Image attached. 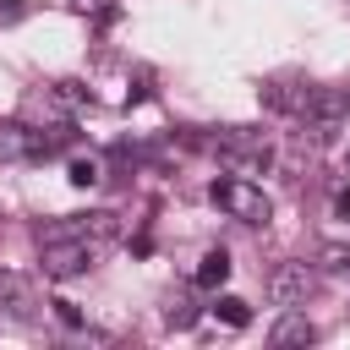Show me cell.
Returning a JSON list of instances; mask_svg holds the SVG:
<instances>
[{
	"label": "cell",
	"instance_id": "obj_6",
	"mask_svg": "<svg viewBox=\"0 0 350 350\" xmlns=\"http://www.w3.org/2000/svg\"><path fill=\"white\" fill-rule=\"evenodd\" d=\"M44 235H82V241H93V246H109V241H120V213H109V208L71 213V219H60V224L44 230Z\"/></svg>",
	"mask_w": 350,
	"mask_h": 350
},
{
	"label": "cell",
	"instance_id": "obj_4",
	"mask_svg": "<svg viewBox=\"0 0 350 350\" xmlns=\"http://www.w3.org/2000/svg\"><path fill=\"white\" fill-rule=\"evenodd\" d=\"M219 153H224L230 164H241V170H257V164H268V159H273V137H268V131H257V126H224Z\"/></svg>",
	"mask_w": 350,
	"mask_h": 350
},
{
	"label": "cell",
	"instance_id": "obj_13",
	"mask_svg": "<svg viewBox=\"0 0 350 350\" xmlns=\"http://www.w3.org/2000/svg\"><path fill=\"white\" fill-rule=\"evenodd\" d=\"M66 180L88 191V186H98V180H104V164H98V159H71V170H66Z\"/></svg>",
	"mask_w": 350,
	"mask_h": 350
},
{
	"label": "cell",
	"instance_id": "obj_9",
	"mask_svg": "<svg viewBox=\"0 0 350 350\" xmlns=\"http://www.w3.org/2000/svg\"><path fill=\"white\" fill-rule=\"evenodd\" d=\"M230 268H235V262H230V252H224V246H208V252H202V262H197V273H191V284L219 290V284L230 279Z\"/></svg>",
	"mask_w": 350,
	"mask_h": 350
},
{
	"label": "cell",
	"instance_id": "obj_7",
	"mask_svg": "<svg viewBox=\"0 0 350 350\" xmlns=\"http://www.w3.org/2000/svg\"><path fill=\"white\" fill-rule=\"evenodd\" d=\"M312 284H317V279H312L306 262H279V268L268 273V301H273V306H301V301L312 295Z\"/></svg>",
	"mask_w": 350,
	"mask_h": 350
},
{
	"label": "cell",
	"instance_id": "obj_18",
	"mask_svg": "<svg viewBox=\"0 0 350 350\" xmlns=\"http://www.w3.org/2000/svg\"><path fill=\"white\" fill-rule=\"evenodd\" d=\"M334 213H339V219H350V191H339V197H334Z\"/></svg>",
	"mask_w": 350,
	"mask_h": 350
},
{
	"label": "cell",
	"instance_id": "obj_8",
	"mask_svg": "<svg viewBox=\"0 0 350 350\" xmlns=\"http://www.w3.org/2000/svg\"><path fill=\"white\" fill-rule=\"evenodd\" d=\"M317 339V323L301 312V306H284L279 317H273V328H268V345H279V350H290V345H312Z\"/></svg>",
	"mask_w": 350,
	"mask_h": 350
},
{
	"label": "cell",
	"instance_id": "obj_19",
	"mask_svg": "<svg viewBox=\"0 0 350 350\" xmlns=\"http://www.w3.org/2000/svg\"><path fill=\"white\" fill-rule=\"evenodd\" d=\"M16 16H22V5H0V27H5V22H16Z\"/></svg>",
	"mask_w": 350,
	"mask_h": 350
},
{
	"label": "cell",
	"instance_id": "obj_1",
	"mask_svg": "<svg viewBox=\"0 0 350 350\" xmlns=\"http://www.w3.org/2000/svg\"><path fill=\"white\" fill-rule=\"evenodd\" d=\"M208 197H213V208H224V213H230V219H241V224H268V219H273L268 191H262V186H252L246 175H219V180L208 186Z\"/></svg>",
	"mask_w": 350,
	"mask_h": 350
},
{
	"label": "cell",
	"instance_id": "obj_17",
	"mask_svg": "<svg viewBox=\"0 0 350 350\" xmlns=\"http://www.w3.org/2000/svg\"><path fill=\"white\" fill-rule=\"evenodd\" d=\"M77 11H93V16H104V11H115V0H71Z\"/></svg>",
	"mask_w": 350,
	"mask_h": 350
},
{
	"label": "cell",
	"instance_id": "obj_11",
	"mask_svg": "<svg viewBox=\"0 0 350 350\" xmlns=\"http://www.w3.org/2000/svg\"><path fill=\"white\" fill-rule=\"evenodd\" d=\"M213 317H219L224 328H246V323H252V306H246L241 295H219V301H213Z\"/></svg>",
	"mask_w": 350,
	"mask_h": 350
},
{
	"label": "cell",
	"instance_id": "obj_3",
	"mask_svg": "<svg viewBox=\"0 0 350 350\" xmlns=\"http://www.w3.org/2000/svg\"><path fill=\"white\" fill-rule=\"evenodd\" d=\"M93 257H98V246L82 241V235H44L38 268H44V279H77V273L93 268Z\"/></svg>",
	"mask_w": 350,
	"mask_h": 350
},
{
	"label": "cell",
	"instance_id": "obj_10",
	"mask_svg": "<svg viewBox=\"0 0 350 350\" xmlns=\"http://www.w3.org/2000/svg\"><path fill=\"white\" fill-rule=\"evenodd\" d=\"M164 323H170V328H191V323H197V301H191L186 284L164 295Z\"/></svg>",
	"mask_w": 350,
	"mask_h": 350
},
{
	"label": "cell",
	"instance_id": "obj_12",
	"mask_svg": "<svg viewBox=\"0 0 350 350\" xmlns=\"http://www.w3.org/2000/svg\"><path fill=\"white\" fill-rule=\"evenodd\" d=\"M0 290L11 295V312H16L22 323H27V317H33V290H27V284H22L16 273H5V279H0Z\"/></svg>",
	"mask_w": 350,
	"mask_h": 350
},
{
	"label": "cell",
	"instance_id": "obj_14",
	"mask_svg": "<svg viewBox=\"0 0 350 350\" xmlns=\"http://www.w3.org/2000/svg\"><path fill=\"white\" fill-rule=\"evenodd\" d=\"M323 268L328 273H345L350 268V246H323Z\"/></svg>",
	"mask_w": 350,
	"mask_h": 350
},
{
	"label": "cell",
	"instance_id": "obj_16",
	"mask_svg": "<svg viewBox=\"0 0 350 350\" xmlns=\"http://www.w3.org/2000/svg\"><path fill=\"white\" fill-rule=\"evenodd\" d=\"M55 317H60V323H66V328H82V312H77V306H71V301H55Z\"/></svg>",
	"mask_w": 350,
	"mask_h": 350
},
{
	"label": "cell",
	"instance_id": "obj_5",
	"mask_svg": "<svg viewBox=\"0 0 350 350\" xmlns=\"http://www.w3.org/2000/svg\"><path fill=\"white\" fill-rule=\"evenodd\" d=\"M22 120H27V126L66 131V126H71V98H66L60 88H33V93H22Z\"/></svg>",
	"mask_w": 350,
	"mask_h": 350
},
{
	"label": "cell",
	"instance_id": "obj_2",
	"mask_svg": "<svg viewBox=\"0 0 350 350\" xmlns=\"http://www.w3.org/2000/svg\"><path fill=\"white\" fill-rule=\"evenodd\" d=\"M71 142V126L66 131H38V126H27V120H5L0 126V164H33V159H49V153H60Z\"/></svg>",
	"mask_w": 350,
	"mask_h": 350
},
{
	"label": "cell",
	"instance_id": "obj_15",
	"mask_svg": "<svg viewBox=\"0 0 350 350\" xmlns=\"http://www.w3.org/2000/svg\"><path fill=\"white\" fill-rule=\"evenodd\" d=\"M55 88H60V93H66V98H71V104H93V93H88V88H82V82H55Z\"/></svg>",
	"mask_w": 350,
	"mask_h": 350
}]
</instances>
